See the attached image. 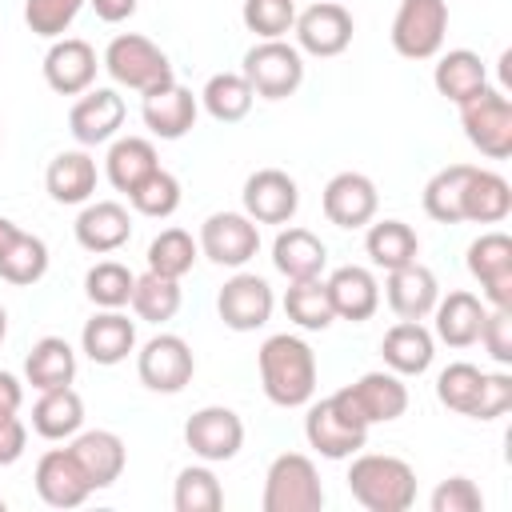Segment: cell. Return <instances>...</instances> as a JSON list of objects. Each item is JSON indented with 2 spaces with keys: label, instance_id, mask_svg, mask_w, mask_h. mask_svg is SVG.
I'll use <instances>...</instances> for the list:
<instances>
[{
  "label": "cell",
  "instance_id": "obj_8",
  "mask_svg": "<svg viewBox=\"0 0 512 512\" xmlns=\"http://www.w3.org/2000/svg\"><path fill=\"white\" fill-rule=\"evenodd\" d=\"M444 32H448L444 0H400L388 36L404 60H432L444 48Z\"/></svg>",
  "mask_w": 512,
  "mask_h": 512
},
{
  "label": "cell",
  "instance_id": "obj_31",
  "mask_svg": "<svg viewBox=\"0 0 512 512\" xmlns=\"http://www.w3.org/2000/svg\"><path fill=\"white\" fill-rule=\"evenodd\" d=\"M352 388V396H356V404H360V412H364V420H368V428L372 424H392V420H400L404 416V408H408V388H404V380L388 368V372H364L356 384H348Z\"/></svg>",
  "mask_w": 512,
  "mask_h": 512
},
{
  "label": "cell",
  "instance_id": "obj_33",
  "mask_svg": "<svg viewBox=\"0 0 512 512\" xmlns=\"http://www.w3.org/2000/svg\"><path fill=\"white\" fill-rule=\"evenodd\" d=\"M432 84L444 100L464 104L468 96H476L480 88H488V64L472 52V48H452L436 60L432 68Z\"/></svg>",
  "mask_w": 512,
  "mask_h": 512
},
{
  "label": "cell",
  "instance_id": "obj_14",
  "mask_svg": "<svg viewBox=\"0 0 512 512\" xmlns=\"http://www.w3.org/2000/svg\"><path fill=\"white\" fill-rule=\"evenodd\" d=\"M468 272L492 308H512V236L484 232L468 244Z\"/></svg>",
  "mask_w": 512,
  "mask_h": 512
},
{
  "label": "cell",
  "instance_id": "obj_53",
  "mask_svg": "<svg viewBox=\"0 0 512 512\" xmlns=\"http://www.w3.org/2000/svg\"><path fill=\"white\" fill-rule=\"evenodd\" d=\"M88 4H92V12H96L104 24H120V20H128V16L136 12L140 0H88Z\"/></svg>",
  "mask_w": 512,
  "mask_h": 512
},
{
  "label": "cell",
  "instance_id": "obj_15",
  "mask_svg": "<svg viewBox=\"0 0 512 512\" xmlns=\"http://www.w3.org/2000/svg\"><path fill=\"white\" fill-rule=\"evenodd\" d=\"M124 96L116 88H88L80 92V100L68 112V132L80 148H96L116 140L120 124H124Z\"/></svg>",
  "mask_w": 512,
  "mask_h": 512
},
{
  "label": "cell",
  "instance_id": "obj_13",
  "mask_svg": "<svg viewBox=\"0 0 512 512\" xmlns=\"http://www.w3.org/2000/svg\"><path fill=\"white\" fill-rule=\"evenodd\" d=\"M276 296L268 288L264 276L256 272H236L232 280H224L220 296H216V312L232 332H256L272 320Z\"/></svg>",
  "mask_w": 512,
  "mask_h": 512
},
{
  "label": "cell",
  "instance_id": "obj_30",
  "mask_svg": "<svg viewBox=\"0 0 512 512\" xmlns=\"http://www.w3.org/2000/svg\"><path fill=\"white\" fill-rule=\"evenodd\" d=\"M272 264L280 276L288 280H312L324 272L328 264V248L316 232L308 228H284L276 240H272Z\"/></svg>",
  "mask_w": 512,
  "mask_h": 512
},
{
  "label": "cell",
  "instance_id": "obj_52",
  "mask_svg": "<svg viewBox=\"0 0 512 512\" xmlns=\"http://www.w3.org/2000/svg\"><path fill=\"white\" fill-rule=\"evenodd\" d=\"M24 444H28V428H24V420H20V416H8V420L0 424V468L16 464V460L24 456Z\"/></svg>",
  "mask_w": 512,
  "mask_h": 512
},
{
  "label": "cell",
  "instance_id": "obj_45",
  "mask_svg": "<svg viewBox=\"0 0 512 512\" xmlns=\"http://www.w3.org/2000/svg\"><path fill=\"white\" fill-rule=\"evenodd\" d=\"M132 284H136V276L120 260H100L84 276V292L96 308H124L132 300Z\"/></svg>",
  "mask_w": 512,
  "mask_h": 512
},
{
  "label": "cell",
  "instance_id": "obj_20",
  "mask_svg": "<svg viewBox=\"0 0 512 512\" xmlns=\"http://www.w3.org/2000/svg\"><path fill=\"white\" fill-rule=\"evenodd\" d=\"M68 452H72V460L80 464V472H84V480L92 484V492H96V488H112V484L120 480L124 464H128L124 440H120L116 432H108V428L76 432L72 444H68Z\"/></svg>",
  "mask_w": 512,
  "mask_h": 512
},
{
  "label": "cell",
  "instance_id": "obj_25",
  "mask_svg": "<svg viewBox=\"0 0 512 512\" xmlns=\"http://www.w3.org/2000/svg\"><path fill=\"white\" fill-rule=\"evenodd\" d=\"M80 348H84V356H88L92 364L112 368V364L128 360V352L136 348V324H132L120 308H104V312H96V316L84 324Z\"/></svg>",
  "mask_w": 512,
  "mask_h": 512
},
{
  "label": "cell",
  "instance_id": "obj_49",
  "mask_svg": "<svg viewBox=\"0 0 512 512\" xmlns=\"http://www.w3.org/2000/svg\"><path fill=\"white\" fill-rule=\"evenodd\" d=\"M428 504H432V512H480L484 496L468 476H448V480L436 484Z\"/></svg>",
  "mask_w": 512,
  "mask_h": 512
},
{
  "label": "cell",
  "instance_id": "obj_37",
  "mask_svg": "<svg viewBox=\"0 0 512 512\" xmlns=\"http://www.w3.org/2000/svg\"><path fill=\"white\" fill-rule=\"evenodd\" d=\"M252 100L256 92L240 72H216L200 92V104L216 124H240L252 112Z\"/></svg>",
  "mask_w": 512,
  "mask_h": 512
},
{
  "label": "cell",
  "instance_id": "obj_16",
  "mask_svg": "<svg viewBox=\"0 0 512 512\" xmlns=\"http://www.w3.org/2000/svg\"><path fill=\"white\" fill-rule=\"evenodd\" d=\"M320 208H324L328 224H336V228H364V224H372V216L380 208V192L364 172H336L324 184Z\"/></svg>",
  "mask_w": 512,
  "mask_h": 512
},
{
  "label": "cell",
  "instance_id": "obj_54",
  "mask_svg": "<svg viewBox=\"0 0 512 512\" xmlns=\"http://www.w3.org/2000/svg\"><path fill=\"white\" fill-rule=\"evenodd\" d=\"M16 236H20V228H16V224H12L8 216H0V252H4V248H8V244H12Z\"/></svg>",
  "mask_w": 512,
  "mask_h": 512
},
{
  "label": "cell",
  "instance_id": "obj_29",
  "mask_svg": "<svg viewBox=\"0 0 512 512\" xmlns=\"http://www.w3.org/2000/svg\"><path fill=\"white\" fill-rule=\"evenodd\" d=\"M44 188L56 204H88L96 192V160L84 148L52 156V164L44 172Z\"/></svg>",
  "mask_w": 512,
  "mask_h": 512
},
{
  "label": "cell",
  "instance_id": "obj_39",
  "mask_svg": "<svg viewBox=\"0 0 512 512\" xmlns=\"http://www.w3.org/2000/svg\"><path fill=\"white\" fill-rule=\"evenodd\" d=\"M468 172H472V164H448V168H440L428 184H424V212L436 220V224H460L464 220V212H460V204H464V184H468Z\"/></svg>",
  "mask_w": 512,
  "mask_h": 512
},
{
  "label": "cell",
  "instance_id": "obj_32",
  "mask_svg": "<svg viewBox=\"0 0 512 512\" xmlns=\"http://www.w3.org/2000/svg\"><path fill=\"white\" fill-rule=\"evenodd\" d=\"M464 220L472 224H500L508 212H512V184L492 172V168H476L468 172V184H464V204H460Z\"/></svg>",
  "mask_w": 512,
  "mask_h": 512
},
{
  "label": "cell",
  "instance_id": "obj_47",
  "mask_svg": "<svg viewBox=\"0 0 512 512\" xmlns=\"http://www.w3.org/2000/svg\"><path fill=\"white\" fill-rule=\"evenodd\" d=\"M240 16L260 40H284L296 24V0H244Z\"/></svg>",
  "mask_w": 512,
  "mask_h": 512
},
{
  "label": "cell",
  "instance_id": "obj_24",
  "mask_svg": "<svg viewBox=\"0 0 512 512\" xmlns=\"http://www.w3.org/2000/svg\"><path fill=\"white\" fill-rule=\"evenodd\" d=\"M324 284H328L332 312H336L340 320L364 324V320L376 316V308H380V284H376V276H372L368 268H360V264H344V268H336Z\"/></svg>",
  "mask_w": 512,
  "mask_h": 512
},
{
  "label": "cell",
  "instance_id": "obj_1",
  "mask_svg": "<svg viewBox=\"0 0 512 512\" xmlns=\"http://www.w3.org/2000/svg\"><path fill=\"white\" fill-rule=\"evenodd\" d=\"M256 368L264 396L280 408H304L316 392V352L292 332L268 336L256 352Z\"/></svg>",
  "mask_w": 512,
  "mask_h": 512
},
{
  "label": "cell",
  "instance_id": "obj_55",
  "mask_svg": "<svg viewBox=\"0 0 512 512\" xmlns=\"http://www.w3.org/2000/svg\"><path fill=\"white\" fill-rule=\"evenodd\" d=\"M8 336V312H4V304H0V340Z\"/></svg>",
  "mask_w": 512,
  "mask_h": 512
},
{
  "label": "cell",
  "instance_id": "obj_44",
  "mask_svg": "<svg viewBox=\"0 0 512 512\" xmlns=\"http://www.w3.org/2000/svg\"><path fill=\"white\" fill-rule=\"evenodd\" d=\"M128 204L148 216V220H168L176 208H180V180L164 168H156L152 176H144L132 192H128Z\"/></svg>",
  "mask_w": 512,
  "mask_h": 512
},
{
  "label": "cell",
  "instance_id": "obj_21",
  "mask_svg": "<svg viewBox=\"0 0 512 512\" xmlns=\"http://www.w3.org/2000/svg\"><path fill=\"white\" fill-rule=\"evenodd\" d=\"M72 228H76V244L96 256H108L132 240V216L116 200H88Z\"/></svg>",
  "mask_w": 512,
  "mask_h": 512
},
{
  "label": "cell",
  "instance_id": "obj_22",
  "mask_svg": "<svg viewBox=\"0 0 512 512\" xmlns=\"http://www.w3.org/2000/svg\"><path fill=\"white\" fill-rule=\"evenodd\" d=\"M32 480H36L40 500L52 504V508H76V504H84L92 496V484L84 480V472H80V464L72 460L68 448H48L36 460V476Z\"/></svg>",
  "mask_w": 512,
  "mask_h": 512
},
{
  "label": "cell",
  "instance_id": "obj_56",
  "mask_svg": "<svg viewBox=\"0 0 512 512\" xmlns=\"http://www.w3.org/2000/svg\"><path fill=\"white\" fill-rule=\"evenodd\" d=\"M8 416H16V408H8V404H0V424H4Z\"/></svg>",
  "mask_w": 512,
  "mask_h": 512
},
{
  "label": "cell",
  "instance_id": "obj_4",
  "mask_svg": "<svg viewBox=\"0 0 512 512\" xmlns=\"http://www.w3.org/2000/svg\"><path fill=\"white\" fill-rule=\"evenodd\" d=\"M100 64L108 68V76H112L120 88H132V92H140V96H144V92H156V88H164V84L176 80V76H172V60H168L148 36H140V32H120V36H112Z\"/></svg>",
  "mask_w": 512,
  "mask_h": 512
},
{
  "label": "cell",
  "instance_id": "obj_50",
  "mask_svg": "<svg viewBox=\"0 0 512 512\" xmlns=\"http://www.w3.org/2000/svg\"><path fill=\"white\" fill-rule=\"evenodd\" d=\"M508 408H512V376L508 372H484V384H480L472 420H496Z\"/></svg>",
  "mask_w": 512,
  "mask_h": 512
},
{
  "label": "cell",
  "instance_id": "obj_17",
  "mask_svg": "<svg viewBox=\"0 0 512 512\" xmlns=\"http://www.w3.org/2000/svg\"><path fill=\"white\" fill-rule=\"evenodd\" d=\"M244 216L256 224H288L300 208V188L288 172L280 168H260L244 180Z\"/></svg>",
  "mask_w": 512,
  "mask_h": 512
},
{
  "label": "cell",
  "instance_id": "obj_11",
  "mask_svg": "<svg viewBox=\"0 0 512 512\" xmlns=\"http://www.w3.org/2000/svg\"><path fill=\"white\" fill-rule=\"evenodd\" d=\"M292 32H296V48L300 52L320 56V60H332V56H340L352 44L356 24H352V12L344 4L320 0V4H312L304 12H296Z\"/></svg>",
  "mask_w": 512,
  "mask_h": 512
},
{
  "label": "cell",
  "instance_id": "obj_34",
  "mask_svg": "<svg viewBox=\"0 0 512 512\" xmlns=\"http://www.w3.org/2000/svg\"><path fill=\"white\" fill-rule=\"evenodd\" d=\"M24 380L36 388V392H48V388H64L76 380V352L64 336H40L24 360Z\"/></svg>",
  "mask_w": 512,
  "mask_h": 512
},
{
  "label": "cell",
  "instance_id": "obj_28",
  "mask_svg": "<svg viewBox=\"0 0 512 512\" xmlns=\"http://www.w3.org/2000/svg\"><path fill=\"white\" fill-rule=\"evenodd\" d=\"M160 168V156H156V144L144 140V136H116L108 144V156H104V176L116 192H132L144 176H152Z\"/></svg>",
  "mask_w": 512,
  "mask_h": 512
},
{
  "label": "cell",
  "instance_id": "obj_42",
  "mask_svg": "<svg viewBox=\"0 0 512 512\" xmlns=\"http://www.w3.org/2000/svg\"><path fill=\"white\" fill-rule=\"evenodd\" d=\"M196 256H200V244H196L192 232H184V228H164V232L152 236V244H148V268L160 272V276H172V280L188 276L192 264H196Z\"/></svg>",
  "mask_w": 512,
  "mask_h": 512
},
{
  "label": "cell",
  "instance_id": "obj_2",
  "mask_svg": "<svg viewBox=\"0 0 512 512\" xmlns=\"http://www.w3.org/2000/svg\"><path fill=\"white\" fill-rule=\"evenodd\" d=\"M348 492L368 512H408L416 504V472L388 452H364L348 468Z\"/></svg>",
  "mask_w": 512,
  "mask_h": 512
},
{
  "label": "cell",
  "instance_id": "obj_38",
  "mask_svg": "<svg viewBox=\"0 0 512 512\" xmlns=\"http://www.w3.org/2000/svg\"><path fill=\"white\" fill-rule=\"evenodd\" d=\"M284 312L296 328L304 332H324L336 312H332V300H328V284L320 276L312 280H288V292H284Z\"/></svg>",
  "mask_w": 512,
  "mask_h": 512
},
{
  "label": "cell",
  "instance_id": "obj_7",
  "mask_svg": "<svg viewBox=\"0 0 512 512\" xmlns=\"http://www.w3.org/2000/svg\"><path fill=\"white\" fill-rule=\"evenodd\" d=\"M240 76L264 100H284L304 84V52L288 40H260L244 52Z\"/></svg>",
  "mask_w": 512,
  "mask_h": 512
},
{
  "label": "cell",
  "instance_id": "obj_40",
  "mask_svg": "<svg viewBox=\"0 0 512 512\" xmlns=\"http://www.w3.org/2000/svg\"><path fill=\"white\" fill-rule=\"evenodd\" d=\"M132 312L140 316V320H148V324H164V320H172L176 312H180V280H172V276H160V272H144V276H136V284H132Z\"/></svg>",
  "mask_w": 512,
  "mask_h": 512
},
{
  "label": "cell",
  "instance_id": "obj_26",
  "mask_svg": "<svg viewBox=\"0 0 512 512\" xmlns=\"http://www.w3.org/2000/svg\"><path fill=\"white\" fill-rule=\"evenodd\" d=\"M380 356L396 376H420L432 368L436 356V336L420 324V320H400L384 332L380 340Z\"/></svg>",
  "mask_w": 512,
  "mask_h": 512
},
{
  "label": "cell",
  "instance_id": "obj_12",
  "mask_svg": "<svg viewBox=\"0 0 512 512\" xmlns=\"http://www.w3.org/2000/svg\"><path fill=\"white\" fill-rule=\"evenodd\" d=\"M184 444L204 464H224V460H232L244 448V420L232 408H224V404H208V408L188 416Z\"/></svg>",
  "mask_w": 512,
  "mask_h": 512
},
{
  "label": "cell",
  "instance_id": "obj_43",
  "mask_svg": "<svg viewBox=\"0 0 512 512\" xmlns=\"http://www.w3.org/2000/svg\"><path fill=\"white\" fill-rule=\"evenodd\" d=\"M220 504H224V488H220L212 468L192 464L176 476V488H172V508L176 512H216Z\"/></svg>",
  "mask_w": 512,
  "mask_h": 512
},
{
  "label": "cell",
  "instance_id": "obj_51",
  "mask_svg": "<svg viewBox=\"0 0 512 512\" xmlns=\"http://www.w3.org/2000/svg\"><path fill=\"white\" fill-rule=\"evenodd\" d=\"M480 344L488 348V356L496 364H512V308H488Z\"/></svg>",
  "mask_w": 512,
  "mask_h": 512
},
{
  "label": "cell",
  "instance_id": "obj_5",
  "mask_svg": "<svg viewBox=\"0 0 512 512\" xmlns=\"http://www.w3.org/2000/svg\"><path fill=\"white\" fill-rule=\"evenodd\" d=\"M260 504H264V512H320L324 484H320L316 464L304 452H280L268 464Z\"/></svg>",
  "mask_w": 512,
  "mask_h": 512
},
{
  "label": "cell",
  "instance_id": "obj_27",
  "mask_svg": "<svg viewBox=\"0 0 512 512\" xmlns=\"http://www.w3.org/2000/svg\"><path fill=\"white\" fill-rule=\"evenodd\" d=\"M432 316H436V340H444L448 348H472L480 340V328H484L488 308H484L480 296L456 288L444 300H436Z\"/></svg>",
  "mask_w": 512,
  "mask_h": 512
},
{
  "label": "cell",
  "instance_id": "obj_35",
  "mask_svg": "<svg viewBox=\"0 0 512 512\" xmlns=\"http://www.w3.org/2000/svg\"><path fill=\"white\" fill-rule=\"evenodd\" d=\"M80 424H84V400H80V392L72 384L48 388L32 404V428L44 440H68V436L80 432Z\"/></svg>",
  "mask_w": 512,
  "mask_h": 512
},
{
  "label": "cell",
  "instance_id": "obj_36",
  "mask_svg": "<svg viewBox=\"0 0 512 512\" xmlns=\"http://www.w3.org/2000/svg\"><path fill=\"white\" fill-rule=\"evenodd\" d=\"M364 252L376 268L392 272L400 264H412L420 256V236L404 224V220H376L364 236Z\"/></svg>",
  "mask_w": 512,
  "mask_h": 512
},
{
  "label": "cell",
  "instance_id": "obj_18",
  "mask_svg": "<svg viewBox=\"0 0 512 512\" xmlns=\"http://www.w3.org/2000/svg\"><path fill=\"white\" fill-rule=\"evenodd\" d=\"M96 48L80 36H60L52 40V48L44 52V80L52 92L60 96H80L92 88L96 80Z\"/></svg>",
  "mask_w": 512,
  "mask_h": 512
},
{
  "label": "cell",
  "instance_id": "obj_19",
  "mask_svg": "<svg viewBox=\"0 0 512 512\" xmlns=\"http://www.w3.org/2000/svg\"><path fill=\"white\" fill-rule=\"evenodd\" d=\"M140 116H144V128L160 140H180L196 128V116H200V100L184 88V84H164L156 92H144L140 100Z\"/></svg>",
  "mask_w": 512,
  "mask_h": 512
},
{
  "label": "cell",
  "instance_id": "obj_57",
  "mask_svg": "<svg viewBox=\"0 0 512 512\" xmlns=\"http://www.w3.org/2000/svg\"><path fill=\"white\" fill-rule=\"evenodd\" d=\"M0 512H4V496H0Z\"/></svg>",
  "mask_w": 512,
  "mask_h": 512
},
{
  "label": "cell",
  "instance_id": "obj_46",
  "mask_svg": "<svg viewBox=\"0 0 512 512\" xmlns=\"http://www.w3.org/2000/svg\"><path fill=\"white\" fill-rule=\"evenodd\" d=\"M480 384H484V372L468 360H456L448 364L440 376H436V400L460 416H472L476 408V396H480Z\"/></svg>",
  "mask_w": 512,
  "mask_h": 512
},
{
  "label": "cell",
  "instance_id": "obj_48",
  "mask_svg": "<svg viewBox=\"0 0 512 512\" xmlns=\"http://www.w3.org/2000/svg\"><path fill=\"white\" fill-rule=\"evenodd\" d=\"M84 4L88 0H24V24L44 40H60Z\"/></svg>",
  "mask_w": 512,
  "mask_h": 512
},
{
  "label": "cell",
  "instance_id": "obj_6",
  "mask_svg": "<svg viewBox=\"0 0 512 512\" xmlns=\"http://www.w3.org/2000/svg\"><path fill=\"white\" fill-rule=\"evenodd\" d=\"M460 108V124L468 144L488 156V160H508L512 156V100L500 88H480L468 96Z\"/></svg>",
  "mask_w": 512,
  "mask_h": 512
},
{
  "label": "cell",
  "instance_id": "obj_10",
  "mask_svg": "<svg viewBox=\"0 0 512 512\" xmlns=\"http://www.w3.org/2000/svg\"><path fill=\"white\" fill-rule=\"evenodd\" d=\"M192 372H196V356H192L184 336L160 332L136 352V376L152 392H168L172 396L192 380Z\"/></svg>",
  "mask_w": 512,
  "mask_h": 512
},
{
  "label": "cell",
  "instance_id": "obj_23",
  "mask_svg": "<svg viewBox=\"0 0 512 512\" xmlns=\"http://www.w3.org/2000/svg\"><path fill=\"white\" fill-rule=\"evenodd\" d=\"M384 296H388V308L400 320H424V316H432V308L440 300V284H436L432 268L412 260V264H400V268L388 272Z\"/></svg>",
  "mask_w": 512,
  "mask_h": 512
},
{
  "label": "cell",
  "instance_id": "obj_41",
  "mask_svg": "<svg viewBox=\"0 0 512 512\" xmlns=\"http://www.w3.org/2000/svg\"><path fill=\"white\" fill-rule=\"evenodd\" d=\"M48 272V244L32 232H20L4 252H0V280L24 288V284H36L40 276Z\"/></svg>",
  "mask_w": 512,
  "mask_h": 512
},
{
  "label": "cell",
  "instance_id": "obj_9",
  "mask_svg": "<svg viewBox=\"0 0 512 512\" xmlns=\"http://www.w3.org/2000/svg\"><path fill=\"white\" fill-rule=\"evenodd\" d=\"M200 252L220 268H244L260 252V224L244 212H212L200 224Z\"/></svg>",
  "mask_w": 512,
  "mask_h": 512
},
{
  "label": "cell",
  "instance_id": "obj_3",
  "mask_svg": "<svg viewBox=\"0 0 512 512\" xmlns=\"http://www.w3.org/2000/svg\"><path fill=\"white\" fill-rule=\"evenodd\" d=\"M304 436H308V448H316L324 460L356 456L368 440V420H364L352 388H340V392L324 396L320 404H312L304 416Z\"/></svg>",
  "mask_w": 512,
  "mask_h": 512
}]
</instances>
